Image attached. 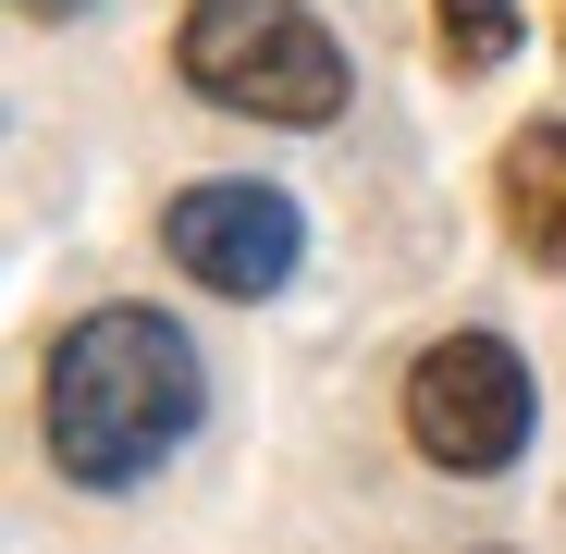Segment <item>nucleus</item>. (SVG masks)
<instances>
[{
  "label": "nucleus",
  "mask_w": 566,
  "mask_h": 554,
  "mask_svg": "<svg viewBox=\"0 0 566 554\" xmlns=\"http://www.w3.org/2000/svg\"><path fill=\"white\" fill-rule=\"evenodd\" d=\"M210 369L160 309H86L50 345V469L74 493H124L198 431Z\"/></svg>",
  "instance_id": "f257e3e1"
},
{
  "label": "nucleus",
  "mask_w": 566,
  "mask_h": 554,
  "mask_svg": "<svg viewBox=\"0 0 566 554\" xmlns=\"http://www.w3.org/2000/svg\"><path fill=\"white\" fill-rule=\"evenodd\" d=\"M172 62L210 112H247V124H333L345 112V38L308 0H185Z\"/></svg>",
  "instance_id": "f03ea898"
},
{
  "label": "nucleus",
  "mask_w": 566,
  "mask_h": 554,
  "mask_svg": "<svg viewBox=\"0 0 566 554\" xmlns=\"http://www.w3.org/2000/svg\"><path fill=\"white\" fill-rule=\"evenodd\" d=\"M407 443L431 469H455V481L517 469V443H530V357L505 333H443L407 369Z\"/></svg>",
  "instance_id": "7ed1b4c3"
},
{
  "label": "nucleus",
  "mask_w": 566,
  "mask_h": 554,
  "mask_svg": "<svg viewBox=\"0 0 566 554\" xmlns=\"http://www.w3.org/2000/svg\"><path fill=\"white\" fill-rule=\"evenodd\" d=\"M160 247L198 271L210 296H283L296 284V259H308V222H296V198L283 185H185V198L160 210Z\"/></svg>",
  "instance_id": "20e7f679"
},
{
  "label": "nucleus",
  "mask_w": 566,
  "mask_h": 554,
  "mask_svg": "<svg viewBox=\"0 0 566 554\" xmlns=\"http://www.w3.org/2000/svg\"><path fill=\"white\" fill-rule=\"evenodd\" d=\"M493 185H505V234H517V259L566 271V124H517Z\"/></svg>",
  "instance_id": "39448f33"
},
{
  "label": "nucleus",
  "mask_w": 566,
  "mask_h": 554,
  "mask_svg": "<svg viewBox=\"0 0 566 554\" xmlns=\"http://www.w3.org/2000/svg\"><path fill=\"white\" fill-rule=\"evenodd\" d=\"M431 25H443L455 74H493V62L517 50V0H431Z\"/></svg>",
  "instance_id": "423d86ee"
},
{
  "label": "nucleus",
  "mask_w": 566,
  "mask_h": 554,
  "mask_svg": "<svg viewBox=\"0 0 566 554\" xmlns=\"http://www.w3.org/2000/svg\"><path fill=\"white\" fill-rule=\"evenodd\" d=\"M25 13H38V25H62V13H86V0H25Z\"/></svg>",
  "instance_id": "0eeeda50"
}]
</instances>
